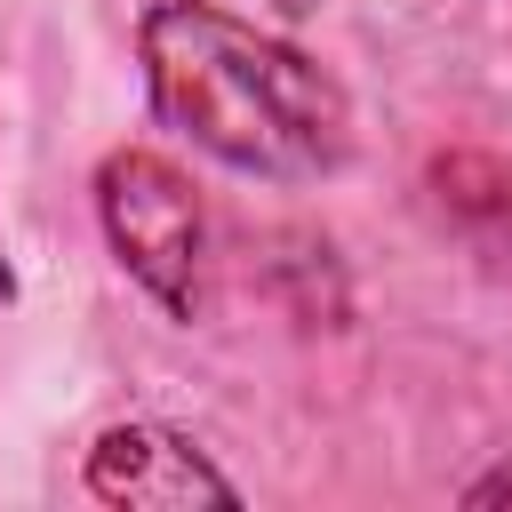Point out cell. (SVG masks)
<instances>
[{
	"mask_svg": "<svg viewBox=\"0 0 512 512\" xmlns=\"http://www.w3.org/2000/svg\"><path fill=\"white\" fill-rule=\"evenodd\" d=\"M424 184H432L440 216L512 280V168L488 160V152H440L424 168Z\"/></svg>",
	"mask_w": 512,
	"mask_h": 512,
	"instance_id": "4",
	"label": "cell"
},
{
	"mask_svg": "<svg viewBox=\"0 0 512 512\" xmlns=\"http://www.w3.org/2000/svg\"><path fill=\"white\" fill-rule=\"evenodd\" d=\"M88 200H96L104 256L128 272V288L152 296L176 328L208 320V208H200V184L152 144H112L88 176Z\"/></svg>",
	"mask_w": 512,
	"mask_h": 512,
	"instance_id": "2",
	"label": "cell"
},
{
	"mask_svg": "<svg viewBox=\"0 0 512 512\" xmlns=\"http://www.w3.org/2000/svg\"><path fill=\"white\" fill-rule=\"evenodd\" d=\"M136 80L176 144L256 184H320L360 144L344 80L224 0H144Z\"/></svg>",
	"mask_w": 512,
	"mask_h": 512,
	"instance_id": "1",
	"label": "cell"
},
{
	"mask_svg": "<svg viewBox=\"0 0 512 512\" xmlns=\"http://www.w3.org/2000/svg\"><path fill=\"white\" fill-rule=\"evenodd\" d=\"M80 488L112 512H184L240 504V480L168 416H120L80 448Z\"/></svg>",
	"mask_w": 512,
	"mask_h": 512,
	"instance_id": "3",
	"label": "cell"
},
{
	"mask_svg": "<svg viewBox=\"0 0 512 512\" xmlns=\"http://www.w3.org/2000/svg\"><path fill=\"white\" fill-rule=\"evenodd\" d=\"M256 8H272V16H288V24H304V16H320V0H256Z\"/></svg>",
	"mask_w": 512,
	"mask_h": 512,
	"instance_id": "7",
	"label": "cell"
},
{
	"mask_svg": "<svg viewBox=\"0 0 512 512\" xmlns=\"http://www.w3.org/2000/svg\"><path fill=\"white\" fill-rule=\"evenodd\" d=\"M24 296V280H16V256H8V240H0V312Z\"/></svg>",
	"mask_w": 512,
	"mask_h": 512,
	"instance_id": "6",
	"label": "cell"
},
{
	"mask_svg": "<svg viewBox=\"0 0 512 512\" xmlns=\"http://www.w3.org/2000/svg\"><path fill=\"white\" fill-rule=\"evenodd\" d=\"M456 504H472V512H488V504H512V456H496L488 472H472V480L456 488Z\"/></svg>",
	"mask_w": 512,
	"mask_h": 512,
	"instance_id": "5",
	"label": "cell"
}]
</instances>
